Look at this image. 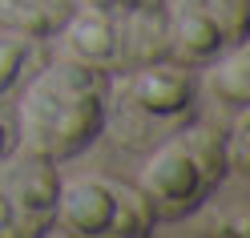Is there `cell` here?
Here are the masks:
<instances>
[{
  "mask_svg": "<svg viewBox=\"0 0 250 238\" xmlns=\"http://www.w3.org/2000/svg\"><path fill=\"white\" fill-rule=\"evenodd\" d=\"M109 73L73 57L44 61L17 89V150L44 162H73L105 137Z\"/></svg>",
  "mask_w": 250,
  "mask_h": 238,
  "instance_id": "cell-1",
  "label": "cell"
},
{
  "mask_svg": "<svg viewBox=\"0 0 250 238\" xmlns=\"http://www.w3.org/2000/svg\"><path fill=\"white\" fill-rule=\"evenodd\" d=\"M12 150H17V125H12V117L0 109V162H4Z\"/></svg>",
  "mask_w": 250,
  "mask_h": 238,
  "instance_id": "cell-12",
  "label": "cell"
},
{
  "mask_svg": "<svg viewBox=\"0 0 250 238\" xmlns=\"http://www.w3.org/2000/svg\"><path fill=\"white\" fill-rule=\"evenodd\" d=\"M73 8L77 0H0V28L24 33L33 41H49L69 21Z\"/></svg>",
  "mask_w": 250,
  "mask_h": 238,
  "instance_id": "cell-9",
  "label": "cell"
},
{
  "mask_svg": "<svg viewBox=\"0 0 250 238\" xmlns=\"http://www.w3.org/2000/svg\"><path fill=\"white\" fill-rule=\"evenodd\" d=\"M226 182H230L226 130L190 117L153 150H146V166L133 186L149 198L158 222H186Z\"/></svg>",
  "mask_w": 250,
  "mask_h": 238,
  "instance_id": "cell-3",
  "label": "cell"
},
{
  "mask_svg": "<svg viewBox=\"0 0 250 238\" xmlns=\"http://www.w3.org/2000/svg\"><path fill=\"white\" fill-rule=\"evenodd\" d=\"M162 222L153 214L149 198L133 182H117L105 173H81L61 182L53 230L73 238H149Z\"/></svg>",
  "mask_w": 250,
  "mask_h": 238,
  "instance_id": "cell-5",
  "label": "cell"
},
{
  "mask_svg": "<svg viewBox=\"0 0 250 238\" xmlns=\"http://www.w3.org/2000/svg\"><path fill=\"white\" fill-rule=\"evenodd\" d=\"M89 8H162L166 0H77Z\"/></svg>",
  "mask_w": 250,
  "mask_h": 238,
  "instance_id": "cell-11",
  "label": "cell"
},
{
  "mask_svg": "<svg viewBox=\"0 0 250 238\" xmlns=\"http://www.w3.org/2000/svg\"><path fill=\"white\" fill-rule=\"evenodd\" d=\"M198 65L178 57H153L133 69L109 73V105H105V133L117 150L146 153L162 137H169L198 117Z\"/></svg>",
  "mask_w": 250,
  "mask_h": 238,
  "instance_id": "cell-2",
  "label": "cell"
},
{
  "mask_svg": "<svg viewBox=\"0 0 250 238\" xmlns=\"http://www.w3.org/2000/svg\"><path fill=\"white\" fill-rule=\"evenodd\" d=\"M250 33V0H169L166 37L169 57L206 65L218 53L242 44Z\"/></svg>",
  "mask_w": 250,
  "mask_h": 238,
  "instance_id": "cell-6",
  "label": "cell"
},
{
  "mask_svg": "<svg viewBox=\"0 0 250 238\" xmlns=\"http://www.w3.org/2000/svg\"><path fill=\"white\" fill-rule=\"evenodd\" d=\"M198 85L218 105L234 109V113H246V105H250V53H246V41L226 49V53H218L214 61H206V77Z\"/></svg>",
  "mask_w": 250,
  "mask_h": 238,
  "instance_id": "cell-8",
  "label": "cell"
},
{
  "mask_svg": "<svg viewBox=\"0 0 250 238\" xmlns=\"http://www.w3.org/2000/svg\"><path fill=\"white\" fill-rule=\"evenodd\" d=\"M61 173L53 162L12 150L0 162V238H41L57 218Z\"/></svg>",
  "mask_w": 250,
  "mask_h": 238,
  "instance_id": "cell-7",
  "label": "cell"
},
{
  "mask_svg": "<svg viewBox=\"0 0 250 238\" xmlns=\"http://www.w3.org/2000/svg\"><path fill=\"white\" fill-rule=\"evenodd\" d=\"M37 44L41 41L4 28V37H0V101H8L21 89V81L37 69Z\"/></svg>",
  "mask_w": 250,
  "mask_h": 238,
  "instance_id": "cell-10",
  "label": "cell"
},
{
  "mask_svg": "<svg viewBox=\"0 0 250 238\" xmlns=\"http://www.w3.org/2000/svg\"><path fill=\"white\" fill-rule=\"evenodd\" d=\"M61 57H73L81 65L121 73L142 61L169 57L166 37V4L162 8H89L77 4L69 21L57 28Z\"/></svg>",
  "mask_w": 250,
  "mask_h": 238,
  "instance_id": "cell-4",
  "label": "cell"
}]
</instances>
